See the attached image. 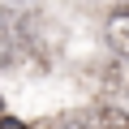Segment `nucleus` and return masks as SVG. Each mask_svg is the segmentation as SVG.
Here are the masks:
<instances>
[{
    "label": "nucleus",
    "mask_w": 129,
    "mask_h": 129,
    "mask_svg": "<svg viewBox=\"0 0 129 129\" xmlns=\"http://www.w3.org/2000/svg\"><path fill=\"white\" fill-rule=\"evenodd\" d=\"M56 129H90V125H86V120H60Z\"/></svg>",
    "instance_id": "nucleus-6"
},
{
    "label": "nucleus",
    "mask_w": 129,
    "mask_h": 129,
    "mask_svg": "<svg viewBox=\"0 0 129 129\" xmlns=\"http://www.w3.org/2000/svg\"><path fill=\"white\" fill-rule=\"evenodd\" d=\"M90 129H129V116L120 108H99L95 120H90Z\"/></svg>",
    "instance_id": "nucleus-3"
},
{
    "label": "nucleus",
    "mask_w": 129,
    "mask_h": 129,
    "mask_svg": "<svg viewBox=\"0 0 129 129\" xmlns=\"http://www.w3.org/2000/svg\"><path fill=\"white\" fill-rule=\"evenodd\" d=\"M103 82H112L108 90H129V86H125V82H129V73L120 69V64H108V69H103Z\"/></svg>",
    "instance_id": "nucleus-4"
},
{
    "label": "nucleus",
    "mask_w": 129,
    "mask_h": 129,
    "mask_svg": "<svg viewBox=\"0 0 129 129\" xmlns=\"http://www.w3.org/2000/svg\"><path fill=\"white\" fill-rule=\"evenodd\" d=\"M17 47H22V30H17V22H13L9 13H0V64L13 60Z\"/></svg>",
    "instance_id": "nucleus-2"
},
{
    "label": "nucleus",
    "mask_w": 129,
    "mask_h": 129,
    "mask_svg": "<svg viewBox=\"0 0 129 129\" xmlns=\"http://www.w3.org/2000/svg\"><path fill=\"white\" fill-rule=\"evenodd\" d=\"M108 47L129 60V5H120L116 13H108Z\"/></svg>",
    "instance_id": "nucleus-1"
},
{
    "label": "nucleus",
    "mask_w": 129,
    "mask_h": 129,
    "mask_svg": "<svg viewBox=\"0 0 129 129\" xmlns=\"http://www.w3.org/2000/svg\"><path fill=\"white\" fill-rule=\"evenodd\" d=\"M0 129H26L22 120H13V116H0Z\"/></svg>",
    "instance_id": "nucleus-5"
}]
</instances>
